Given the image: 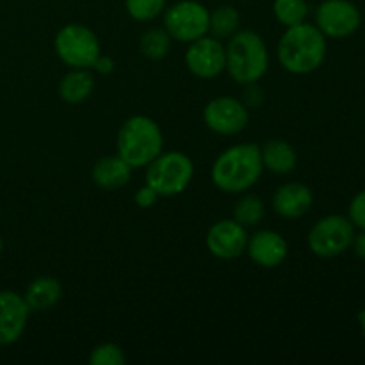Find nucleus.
I'll return each instance as SVG.
<instances>
[{
  "label": "nucleus",
  "mask_w": 365,
  "mask_h": 365,
  "mask_svg": "<svg viewBox=\"0 0 365 365\" xmlns=\"http://www.w3.org/2000/svg\"><path fill=\"white\" fill-rule=\"evenodd\" d=\"M57 57L70 68L91 70L96 57L102 53L95 32L82 24H68L57 31L53 38Z\"/></svg>",
  "instance_id": "obj_6"
},
{
  "label": "nucleus",
  "mask_w": 365,
  "mask_h": 365,
  "mask_svg": "<svg viewBox=\"0 0 365 365\" xmlns=\"http://www.w3.org/2000/svg\"><path fill=\"white\" fill-rule=\"evenodd\" d=\"M314 203V192L309 185L302 182H287L277 187L271 198L273 210L285 220H298L303 217Z\"/></svg>",
  "instance_id": "obj_15"
},
{
  "label": "nucleus",
  "mask_w": 365,
  "mask_h": 365,
  "mask_svg": "<svg viewBox=\"0 0 365 365\" xmlns=\"http://www.w3.org/2000/svg\"><path fill=\"white\" fill-rule=\"evenodd\" d=\"M29 309L21 294L14 291H0V346H9L20 341L27 328Z\"/></svg>",
  "instance_id": "obj_13"
},
{
  "label": "nucleus",
  "mask_w": 365,
  "mask_h": 365,
  "mask_svg": "<svg viewBox=\"0 0 365 365\" xmlns=\"http://www.w3.org/2000/svg\"><path fill=\"white\" fill-rule=\"evenodd\" d=\"M327 36L307 21L287 27L277 46L282 68L289 73L309 75L319 70L327 59Z\"/></svg>",
  "instance_id": "obj_2"
},
{
  "label": "nucleus",
  "mask_w": 365,
  "mask_h": 365,
  "mask_svg": "<svg viewBox=\"0 0 365 365\" xmlns=\"http://www.w3.org/2000/svg\"><path fill=\"white\" fill-rule=\"evenodd\" d=\"M248 232L242 225L232 220H220L209 228L205 237V246L216 259L234 260L246 253Z\"/></svg>",
  "instance_id": "obj_12"
},
{
  "label": "nucleus",
  "mask_w": 365,
  "mask_h": 365,
  "mask_svg": "<svg viewBox=\"0 0 365 365\" xmlns=\"http://www.w3.org/2000/svg\"><path fill=\"white\" fill-rule=\"evenodd\" d=\"M171 48V36L168 34L166 29L152 27L143 32L139 39V50L146 59L160 61L168 56Z\"/></svg>",
  "instance_id": "obj_21"
},
{
  "label": "nucleus",
  "mask_w": 365,
  "mask_h": 365,
  "mask_svg": "<svg viewBox=\"0 0 365 365\" xmlns=\"http://www.w3.org/2000/svg\"><path fill=\"white\" fill-rule=\"evenodd\" d=\"M250 121V110L234 96H216L203 109V123L220 135L241 134Z\"/></svg>",
  "instance_id": "obj_10"
},
{
  "label": "nucleus",
  "mask_w": 365,
  "mask_h": 365,
  "mask_svg": "<svg viewBox=\"0 0 365 365\" xmlns=\"http://www.w3.org/2000/svg\"><path fill=\"white\" fill-rule=\"evenodd\" d=\"M116 148L118 155L128 166H132V170L146 168L157 155L163 153V130L157 121L150 116L135 114V116L125 120L118 130Z\"/></svg>",
  "instance_id": "obj_3"
},
{
  "label": "nucleus",
  "mask_w": 365,
  "mask_h": 365,
  "mask_svg": "<svg viewBox=\"0 0 365 365\" xmlns=\"http://www.w3.org/2000/svg\"><path fill=\"white\" fill-rule=\"evenodd\" d=\"M260 159L264 170L274 175H289L298 166L296 150L284 139H269L260 146Z\"/></svg>",
  "instance_id": "obj_18"
},
{
  "label": "nucleus",
  "mask_w": 365,
  "mask_h": 365,
  "mask_svg": "<svg viewBox=\"0 0 365 365\" xmlns=\"http://www.w3.org/2000/svg\"><path fill=\"white\" fill-rule=\"evenodd\" d=\"M246 253L260 267L274 269L282 266L289 255V246L284 235L274 230H259L248 237Z\"/></svg>",
  "instance_id": "obj_14"
},
{
  "label": "nucleus",
  "mask_w": 365,
  "mask_h": 365,
  "mask_svg": "<svg viewBox=\"0 0 365 365\" xmlns=\"http://www.w3.org/2000/svg\"><path fill=\"white\" fill-rule=\"evenodd\" d=\"M132 166H128L120 155H107L96 160L91 170V178L98 187L106 191H116L130 182Z\"/></svg>",
  "instance_id": "obj_16"
},
{
  "label": "nucleus",
  "mask_w": 365,
  "mask_h": 365,
  "mask_svg": "<svg viewBox=\"0 0 365 365\" xmlns=\"http://www.w3.org/2000/svg\"><path fill=\"white\" fill-rule=\"evenodd\" d=\"M125 351L114 342H103L89 353V364L91 365H123Z\"/></svg>",
  "instance_id": "obj_25"
},
{
  "label": "nucleus",
  "mask_w": 365,
  "mask_h": 365,
  "mask_svg": "<svg viewBox=\"0 0 365 365\" xmlns=\"http://www.w3.org/2000/svg\"><path fill=\"white\" fill-rule=\"evenodd\" d=\"M262 171L260 146L255 143H239L228 146L216 157L210 170V178L220 191L241 195L259 182Z\"/></svg>",
  "instance_id": "obj_1"
},
{
  "label": "nucleus",
  "mask_w": 365,
  "mask_h": 365,
  "mask_svg": "<svg viewBox=\"0 0 365 365\" xmlns=\"http://www.w3.org/2000/svg\"><path fill=\"white\" fill-rule=\"evenodd\" d=\"M93 70H95L96 73H100V75H109V73H113V70H114V61L110 59L109 56H103V53H100V56L96 57L95 64H93Z\"/></svg>",
  "instance_id": "obj_29"
},
{
  "label": "nucleus",
  "mask_w": 365,
  "mask_h": 365,
  "mask_svg": "<svg viewBox=\"0 0 365 365\" xmlns=\"http://www.w3.org/2000/svg\"><path fill=\"white\" fill-rule=\"evenodd\" d=\"M359 323H360V330H362V335L365 339V310H362V312L359 314Z\"/></svg>",
  "instance_id": "obj_31"
},
{
  "label": "nucleus",
  "mask_w": 365,
  "mask_h": 365,
  "mask_svg": "<svg viewBox=\"0 0 365 365\" xmlns=\"http://www.w3.org/2000/svg\"><path fill=\"white\" fill-rule=\"evenodd\" d=\"M227 66L225 70L232 77V81L241 86L257 84L266 75L269 68V52L260 38V34L253 31H237L232 38H228Z\"/></svg>",
  "instance_id": "obj_4"
},
{
  "label": "nucleus",
  "mask_w": 365,
  "mask_h": 365,
  "mask_svg": "<svg viewBox=\"0 0 365 365\" xmlns=\"http://www.w3.org/2000/svg\"><path fill=\"white\" fill-rule=\"evenodd\" d=\"M348 220L359 230H365V189L353 196L348 209Z\"/></svg>",
  "instance_id": "obj_26"
},
{
  "label": "nucleus",
  "mask_w": 365,
  "mask_h": 365,
  "mask_svg": "<svg viewBox=\"0 0 365 365\" xmlns=\"http://www.w3.org/2000/svg\"><path fill=\"white\" fill-rule=\"evenodd\" d=\"M266 216V205L255 195H245L234 205V220L245 228L259 227Z\"/></svg>",
  "instance_id": "obj_22"
},
{
  "label": "nucleus",
  "mask_w": 365,
  "mask_h": 365,
  "mask_svg": "<svg viewBox=\"0 0 365 365\" xmlns=\"http://www.w3.org/2000/svg\"><path fill=\"white\" fill-rule=\"evenodd\" d=\"M239 11L234 6H220L210 13L209 34L216 39H228L239 31Z\"/></svg>",
  "instance_id": "obj_20"
},
{
  "label": "nucleus",
  "mask_w": 365,
  "mask_h": 365,
  "mask_svg": "<svg viewBox=\"0 0 365 365\" xmlns=\"http://www.w3.org/2000/svg\"><path fill=\"white\" fill-rule=\"evenodd\" d=\"M4 252V241H2V237H0V253Z\"/></svg>",
  "instance_id": "obj_32"
},
{
  "label": "nucleus",
  "mask_w": 365,
  "mask_h": 365,
  "mask_svg": "<svg viewBox=\"0 0 365 365\" xmlns=\"http://www.w3.org/2000/svg\"><path fill=\"white\" fill-rule=\"evenodd\" d=\"M360 24V9L349 0H323L316 9V27L327 38H349L359 31Z\"/></svg>",
  "instance_id": "obj_9"
},
{
  "label": "nucleus",
  "mask_w": 365,
  "mask_h": 365,
  "mask_svg": "<svg viewBox=\"0 0 365 365\" xmlns=\"http://www.w3.org/2000/svg\"><path fill=\"white\" fill-rule=\"evenodd\" d=\"M351 246L355 255L359 257V259L365 260V230H360V234H355Z\"/></svg>",
  "instance_id": "obj_30"
},
{
  "label": "nucleus",
  "mask_w": 365,
  "mask_h": 365,
  "mask_svg": "<svg viewBox=\"0 0 365 365\" xmlns=\"http://www.w3.org/2000/svg\"><path fill=\"white\" fill-rule=\"evenodd\" d=\"M95 77L88 68H71L59 82V96L63 102L77 106L86 102L95 91Z\"/></svg>",
  "instance_id": "obj_19"
},
{
  "label": "nucleus",
  "mask_w": 365,
  "mask_h": 365,
  "mask_svg": "<svg viewBox=\"0 0 365 365\" xmlns=\"http://www.w3.org/2000/svg\"><path fill=\"white\" fill-rule=\"evenodd\" d=\"M195 177V164L185 153L171 150L157 155L146 166L145 184H148L160 198L182 195Z\"/></svg>",
  "instance_id": "obj_5"
},
{
  "label": "nucleus",
  "mask_w": 365,
  "mask_h": 365,
  "mask_svg": "<svg viewBox=\"0 0 365 365\" xmlns=\"http://www.w3.org/2000/svg\"><path fill=\"white\" fill-rule=\"evenodd\" d=\"M24 298L31 312H46L53 309L63 298V285L57 278L43 274L27 285Z\"/></svg>",
  "instance_id": "obj_17"
},
{
  "label": "nucleus",
  "mask_w": 365,
  "mask_h": 365,
  "mask_svg": "<svg viewBox=\"0 0 365 365\" xmlns=\"http://www.w3.org/2000/svg\"><path fill=\"white\" fill-rule=\"evenodd\" d=\"M160 196L157 195L155 191H153L152 187H150L148 184H145L143 187H139L138 191H135L134 195V203L138 207H141V209H150V207H153L157 203V200H159Z\"/></svg>",
  "instance_id": "obj_27"
},
{
  "label": "nucleus",
  "mask_w": 365,
  "mask_h": 365,
  "mask_svg": "<svg viewBox=\"0 0 365 365\" xmlns=\"http://www.w3.org/2000/svg\"><path fill=\"white\" fill-rule=\"evenodd\" d=\"M273 13L278 24L284 25L285 29L294 27V25L307 21L309 4H307V0H274Z\"/></svg>",
  "instance_id": "obj_23"
},
{
  "label": "nucleus",
  "mask_w": 365,
  "mask_h": 365,
  "mask_svg": "<svg viewBox=\"0 0 365 365\" xmlns=\"http://www.w3.org/2000/svg\"><path fill=\"white\" fill-rule=\"evenodd\" d=\"M125 9L132 20L150 21L166 9V0H125Z\"/></svg>",
  "instance_id": "obj_24"
},
{
  "label": "nucleus",
  "mask_w": 365,
  "mask_h": 365,
  "mask_svg": "<svg viewBox=\"0 0 365 365\" xmlns=\"http://www.w3.org/2000/svg\"><path fill=\"white\" fill-rule=\"evenodd\" d=\"M245 106L248 107H257L260 102H262V91L257 84H248L246 86V93H245Z\"/></svg>",
  "instance_id": "obj_28"
},
{
  "label": "nucleus",
  "mask_w": 365,
  "mask_h": 365,
  "mask_svg": "<svg viewBox=\"0 0 365 365\" xmlns=\"http://www.w3.org/2000/svg\"><path fill=\"white\" fill-rule=\"evenodd\" d=\"M185 64L189 71L198 78H216L227 66V50L221 39L210 34L191 41L185 52Z\"/></svg>",
  "instance_id": "obj_11"
},
{
  "label": "nucleus",
  "mask_w": 365,
  "mask_h": 365,
  "mask_svg": "<svg viewBox=\"0 0 365 365\" xmlns=\"http://www.w3.org/2000/svg\"><path fill=\"white\" fill-rule=\"evenodd\" d=\"M355 227L346 216L330 214L310 228L309 248L321 259H334L351 248Z\"/></svg>",
  "instance_id": "obj_7"
},
{
  "label": "nucleus",
  "mask_w": 365,
  "mask_h": 365,
  "mask_svg": "<svg viewBox=\"0 0 365 365\" xmlns=\"http://www.w3.org/2000/svg\"><path fill=\"white\" fill-rule=\"evenodd\" d=\"M210 11L196 0H182L168 7L164 14V29L171 39L191 43L209 34Z\"/></svg>",
  "instance_id": "obj_8"
}]
</instances>
